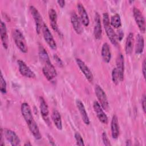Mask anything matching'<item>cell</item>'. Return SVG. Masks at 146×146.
<instances>
[{
	"mask_svg": "<svg viewBox=\"0 0 146 146\" xmlns=\"http://www.w3.org/2000/svg\"><path fill=\"white\" fill-rule=\"evenodd\" d=\"M95 93L99 100V103L104 110H108L109 107V103L108 99L103 88L99 85L96 84L95 86Z\"/></svg>",
	"mask_w": 146,
	"mask_h": 146,
	"instance_id": "obj_5",
	"label": "cell"
},
{
	"mask_svg": "<svg viewBox=\"0 0 146 146\" xmlns=\"http://www.w3.org/2000/svg\"><path fill=\"white\" fill-rule=\"evenodd\" d=\"M57 3H58L59 6L60 7H62V8L64 7V6H65V1H63V0L57 1Z\"/></svg>",
	"mask_w": 146,
	"mask_h": 146,
	"instance_id": "obj_35",
	"label": "cell"
},
{
	"mask_svg": "<svg viewBox=\"0 0 146 146\" xmlns=\"http://www.w3.org/2000/svg\"><path fill=\"white\" fill-rule=\"evenodd\" d=\"M70 18L72 26L76 33L78 34H82L83 32V28L82 27L81 21L75 11L71 13Z\"/></svg>",
	"mask_w": 146,
	"mask_h": 146,
	"instance_id": "obj_17",
	"label": "cell"
},
{
	"mask_svg": "<svg viewBox=\"0 0 146 146\" xmlns=\"http://www.w3.org/2000/svg\"><path fill=\"white\" fill-rule=\"evenodd\" d=\"M48 17L51 28L55 32L59 33V28L57 23V14L54 9H50L49 10Z\"/></svg>",
	"mask_w": 146,
	"mask_h": 146,
	"instance_id": "obj_21",
	"label": "cell"
},
{
	"mask_svg": "<svg viewBox=\"0 0 146 146\" xmlns=\"http://www.w3.org/2000/svg\"><path fill=\"white\" fill-rule=\"evenodd\" d=\"M94 110L99 119V120L104 124H107L108 122V117L103 111V108L98 101H94L93 103Z\"/></svg>",
	"mask_w": 146,
	"mask_h": 146,
	"instance_id": "obj_10",
	"label": "cell"
},
{
	"mask_svg": "<svg viewBox=\"0 0 146 146\" xmlns=\"http://www.w3.org/2000/svg\"><path fill=\"white\" fill-rule=\"evenodd\" d=\"M39 108L43 119L44 120V121L47 124L50 125V122L48 119L49 110L48 105L45 100L44 99V98L42 96L39 97Z\"/></svg>",
	"mask_w": 146,
	"mask_h": 146,
	"instance_id": "obj_13",
	"label": "cell"
},
{
	"mask_svg": "<svg viewBox=\"0 0 146 146\" xmlns=\"http://www.w3.org/2000/svg\"><path fill=\"white\" fill-rule=\"evenodd\" d=\"M42 33L43 35V38L46 42L47 43L48 46L54 50H56L57 45L56 43V42L50 31L48 27L46 25V23H43V27H42Z\"/></svg>",
	"mask_w": 146,
	"mask_h": 146,
	"instance_id": "obj_7",
	"label": "cell"
},
{
	"mask_svg": "<svg viewBox=\"0 0 146 146\" xmlns=\"http://www.w3.org/2000/svg\"><path fill=\"white\" fill-rule=\"evenodd\" d=\"M102 141L103 142V144L105 145H107V146H109V145H111V142L107 136V133L105 132H103L102 133Z\"/></svg>",
	"mask_w": 146,
	"mask_h": 146,
	"instance_id": "obj_30",
	"label": "cell"
},
{
	"mask_svg": "<svg viewBox=\"0 0 146 146\" xmlns=\"http://www.w3.org/2000/svg\"><path fill=\"white\" fill-rule=\"evenodd\" d=\"M110 25L115 29H118L121 26L120 16L119 14H115L112 15L110 20Z\"/></svg>",
	"mask_w": 146,
	"mask_h": 146,
	"instance_id": "obj_26",
	"label": "cell"
},
{
	"mask_svg": "<svg viewBox=\"0 0 146 146\" xmlns=\"http://www.w3.org/2000/svg\"><path fill=\"white\" fill-rule=\"evenodd\" d=\"M29 9H30L31 14L35 22L36 31L37 34H39L40 33L41 29H42L43 25L44 23L42 15H40L39 11L34 6H32V5L30 6Z\"/></svg>",
	"mask_w": 146,
	"mask_h": 146,
	"instance_id": "obj_6",
	"label": "cell"
},
{
	"mask_svg": "<svg viewBox=\"0 0 146 146\" xmlns=\"http://www.w3.org/2000/svg\"><path fill=\"white\" fill-rule=\"evenodd\" d=\"M133 15L140 31L142 33H144L145 31V21L142 13L138 8L134 7L133 9Z\"/></svg>",
	"mask_w": 146,
	"mask_h": 146,
	"instance_id": "obj_8",
	"label": "cell"
},
{
	"mask_svg": "<svg viewBox=\"0 0 146 146\" xmlns=\"http://www.w3.org/2000/svg\"><path fill=\"white\" fill-rule=\"evenodd\" d=\"M56 64L60 67H63V63L62 62V60H61V59L56 55V54H54L53 56Z\"/></svg>",
	"mask_w": 146,
	"mask_h": 146,
	"instance_id": "obj_31",
	"label": "cell"
},
{
	"mask_svg": "<svg viewBox=\"0 0 146 146\" xmlns=\"http://www.w3.org/2000/svg\"><path fill=\"white\" fill-rule=\"evenodd\" d=\"M0 35L3 47L7 49L8 48V36L6 24L1 21L0 23Z\"/></svg>",
	"mask_w": 146,
	"mask_h": 146,
	"instance_id": "obj_20",
	"label": "cell"
},
{
	"mask_svg": "<svg viewBox=\"0 0 146 146\" xmlns=\"http://www.w3.org/2000/svg\"><path fill=\"white\" fill-rule=\"evenodd\" d=\"M144 47V39L143 36L138 34L136 36V45H135V52L137 54H140L143 52Z\"/></svg>",
	"mask_w": 146,
	"mask_h": 146,
	"instance_id": "obj_25",
	"label": "cell"
},
{
	"mask_svg": "<svg viewBox=\"0 0 146 146\" xmlns=\"http://www.w3.org/2000/svg\"><path fill=\"white\" fill-rule=\"evenodd\" d=\"M134 44V36L132 33H129L128 35L125 44V51L127 54H131L133 50Z\"/></svg>",
	"mask_w": 146,
	"mask_h": 146,
	"instance_id": "obj_24",
	"label": "cell"
},
{
	"mask_svg": "<svg viewBox=\"0 0 146 146\" xmlns=\"http://www.w3.org/2000/svg\"><path fill=\"white\" fill-rule=\"evenodd\" d=\"M94 36L96 39H100L102 35V29L101 25L100 17L98 13H95L94 18Z\"/></svg>",
	"mask_w": 146,
	"mask_h": 146,
	"instance_id": "obj_15",
	"label": "cell"
},
{
	"mask_svg": "<svg viewBox=\"0 0 146 146\" xmlns=\"http://www.w3.org/2000/svg\"><path fill=\"white\" fill-rule=\"evenodd\" d=\"M76 107L79 110V112L80 114L81 117L83 120V121L86 125H89L90 123V119L88 116V114L87 113V111L86 110V108L84 107V106L83 103L79 99H77L76 100Z\"/></svg>",
	"mask_w": 146,
	"mask_h": 146,
	"instance_id": "obj_18",
	"label": "cell"
},
{
	"mask_svg": "<svg viewBox=\"0 0 146 146\" xmlns=\"http://www.w3.org/2000/svg\"><path fill=\"white\" fill-rule=\"evenodd\" d=\"M13 38L15 45L18 49L23 53L28 51L27 43L22 33L18 29H15L13 31Z\"/></svg>",
	"mask_w": 146,
	"mask_h": 146,
	"instance_id": "obj_4",
	"label": "cell"
},
{
	"mask_svg": "<svg viewBox=\"0 0 146 146\" xmlns=\"http://www.w3.org/2000/svg\"><path fill=\"white\" fill-rule=\"evenodd\" d=\"M101 55L103 60L106 63H108L111 59V52L109 44L105 42L103 44L101 50Z\"/></svg>",
	"mask_w": 146,
	"mask_h": 146,
	"instance_id": "obj_22",
	"label": "cell"
},
{
	"mask_svg": "<svg viewBox=\"0 0 146 146\" xmlns=\"http://www.w3.org/2000/svg\"><path fill=\"white\" fill-rule=\"evenodd\" d=\"M103 24L109 40L112 44L116 46L117 44L116 34L110 25V18L107 13L103 14Z\"/></svg>",
	"mask_w": 146,
	"mask_h": 146,
	"instance_id": "obj_3",
	"label": "cell"
},
{
	"mask_svg": "<svg viewBox=\"0 0 146 146\" xmlns=\"http://www.w3.org/2000/svg\"><path fill=\"white\" fill-rule=\"evenodd\" d=\"M142 72L143 75V77L144 79L145 78V59L143 60V64H142Z\"/></svg>",
	"mask_w": 146,
	"mask_h": 146,
	"instance_id": "obj_34",
	"label": "cell"
},
{
	"mask_svg": "<svg viewBox=\"0 0 146 146\" xmlns=\"http://www.w3.org/2000/svg\"><path fill=\"white\" fill-rule=\"evenodd\" d=\"M38 54L42 64V72L44 76L49 82H55L57 75L56 71L51 63L47 51L41 44L39 46Z\"/></svg>",
	"mask_w": 146,
	"mask_h": 146,
	"instance_id": "obj_1",
	"label": "cell"
},
{
	"mask_svg": "<svg viewBox=\"0 0 146 146\" xmlns=\"http://www.w3.org/2000/svg\"><path fill=\"white\" fill-rule=\"evenodd\" d=\"M77 9L79 15V19L81 21V23L86 27L88 26L90 23V19L88 15V14L83 5L81 3H77Z\"/></svg>",
	"mask_w": 146,
	"mask_h": 146,
	"instance_id": "obj_14",
	"label": "cell"
},
{
	"mask_svg": "<svg viewBox=\"0 0 146 146\" xmlns=\"http://www.w3.org/2000/svg\"><path fill=\"white\" fill-rule=\"evenodd\" d=\"M24 145H30V146H31V144L29 141H28V142H27L26 143H25Z\"/></svg>",
	"mask_w": 146,
	"mask_h": 146,
	"instance_id": "obj_36",
	"label": "cell"
},
{
	"mask_svg": "<svg viewBox=\"0 0 146 146\" xmlns=\"http://www.w3.org/2000/svg\"><path fill=\"white\" fill-rule=\"evenodd\" d=\"M111 135L113 139H116L118 138L119 136L120 130H119L118 118L116 115H114L112 116V118L111 121Z\"/></svg>",
	"mask_w": 146,
	"mask_h": 146,
	"instance_id": "obj_19",
	"label": "cell"
},
{
	"mask_svg": "<svg viewBox=\"0 0 146 146\" xmlns=\"http://www.w3.org/2000/svg\"><path fill=\"white\" fill-rule=\"evenodd\" d=\"M76 62L79 69L83 72L88 81L90 83H92L94 80V75L86 63L80 58H76Z\"/></svg>",
	"mask_w": 146,
	"mask_h": 146,
	"instance_id": "obj_11",
	"label": "cell"
},
{
	"mask_svg": "<svg viewBox=\"0 0 146 146\" xmlns=\"http://www.w3.org/2000/svg\"><path fill=\"white\" fill-rule=\"evenodd\" d=\"M112 82H113L114 84H118L120 81V79H119V73L118 71L116 69V67L113 68L112 71Z\"/></svg>",
	"mask_w": 146,
	"mask_h": 146,
	"instance_id": "obj_28",
	"label": "cell"
},
{
	"mask_svg": "<svg viewBox=\"0 0 146 146\" xmlns=\"http://www.w3.org/2000/svg\"><path fill=\"white\" fill-rule=\"evenodd\" d=\"M145 100H146L145 95V94H144L141 98V106H142V108H143L144 113L145 112Z\"/></svg>",
	"mask_w": 146,
	"mask_h": 146,
	"instance_id": "obj_33",
	"label": "cell"
},
{
	"mask_svg": "<svg viewBox=\"0 0 146 146\" xmlns=\"http://www.w3.org/2000/svg\"><path fill=\"white\" fill-rule=\"evenodd\" d=\"M4 136L6 140L13 146H17L21 145V140L15 132L11 129L5 128L3 130Z\"/></svg>",
	"mask_w": 146,
	"mask_h": 146,
	"instance_id": "obj_12",
	"label": "cell"
},
{
	"mask_svg": "<svg viewBox=\"0 0 146 146\" xmlns=\"http://www.w3.org/2000/svg\"><path fill=\"white\" fill-rule=\"evenodd\" d=\"M17 63L18 65L19 71L22 76L30 79H34L36 78L35 73L30 69V68L24 61L19 59L17 60Z\"/></svg>",
	"mask_w": 146,
	"mask_h": 146,
	"instance_id": "obj_9",
	"label": "cell"
},
{
	"mask_svg": "<svg viewBox=\"0 0 146 146\" xmlns=\"http://www.w3.org/2000/svg\"><path fill=\"white\" fill-rule=\"evenodd\" d=\"M21 111L22 116L23 117L30 132L35 139L40 140L42 138V135L40 133L38 125L33 117L31 110L29 104L26 102L23 103L21 104Z\"/></svg>",
	"mask_w": 146,
	"mask_h": 146,
	"instance_id": "obj_2",
	"label": "cell"
},
{
	"mask_svg": "<svg viewBox=\"0 0 146 146\" xmlns=\"http://www.w3.org/2000/svg\"><path fill=\"white\" fill-rule=\"evenodd\" d=\"M116 34V38L117 40H118L119 41H121L123 38L124 36V33L123 31L121 30H119L117 31V33Z\"/></svg>",
	"mask_w": 146,
	"mask_h": 146,
	"instance_id": "obj_32",
	"label": "cell"
},
{
	"mask_svg": "<svg viewBox=\"0 0 146 146\" xmlns=\"http://www.w3.org/2000/svg\"><path fill=\"white\" fill-rule=\"evenodd\" d=\"M116 69L118 71L120 81L122 82L124 80V56L122 54L119 53L116 58Z\"/></svg>",
	"mask_w": 146,
	"mask_h": 146,
	"instance_id": "obj_16",
	"label": "cell"
},
{
	"mask_svg": "<svg viewBox=\"0 0 146 146\" xmlns=\"http://www.w3.org/2000/svg\"><path fill=\"white\" fill-rule=\"evenodd\" d=\"M74 137L76 142V144L78 145H80V146L84 145L83 139L82 138L81 135L79 132H75L74 135Z\"/></svg>",
	"mask_w": 146,
	"mask_h": 146,
	"instance_id": "obj_29",
	"label": "cell"
},
{
	"mask_svg": "<svg viewBox=\"0 0 146 146\" xmlns=\"http://www.w3.org/2000/svg\"><path fill=\"white\" fill-rule=\"evenodd\" d=\"M51 119L56 128L59 130H62V117L60 113L58 110H53L51 114Z\"/></svg>",
	"mask_w": 146,
	"mask_h": 146,
	"instance_id": "obj_23",
	"label": "cell"
},
{
	"mask_svg": "<svg viewBox=\"0 0 146 146\" xmlns=\"http://www.w3.org/2000/svg\"><path fill=\"white\" fill-rule=\"evenodd\" d=\"M6 82L3 78L2 73H1V78H0V90L1 93L6 94L7 92V87H6Z\"/></svg>",
	"mask_w": 146,
	"mask_h": 146,
	"instance_id": "obj_27",
	"label": "cell"
}]
</instances>
